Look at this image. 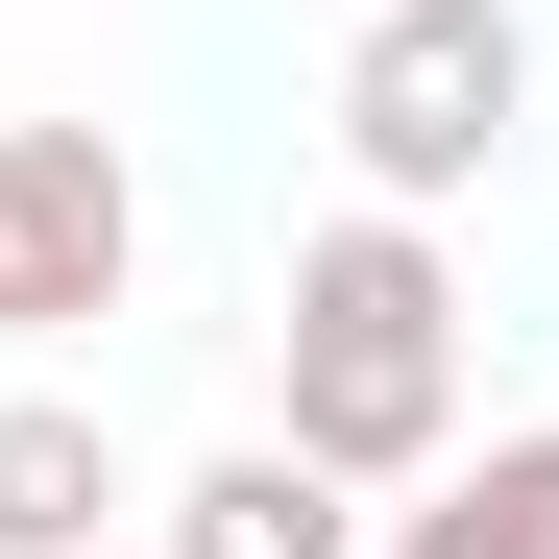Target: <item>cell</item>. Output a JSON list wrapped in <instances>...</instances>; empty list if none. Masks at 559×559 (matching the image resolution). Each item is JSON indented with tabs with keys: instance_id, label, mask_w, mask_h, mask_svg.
<instances>
[{
	"instance_id": "1",
	"label": "cell",
	"mask_w": 559,
	"mask_h": 559,
	"mask_svg": "<svg viewBox=\"0 0 559 559\" xmlns=\"http://www.w3.org/2000/svg\"><path fill=\"white\" fill-rule=\"evenodd\" d=\"M267 341H293V414H267L293 462H341V487H438L462 462V293H438V243L390 195L293 243V317Z\"/></svg>"
},
{
	"instance_id": "2",
	"label": "cell",
	"mask_w": 559,
	"mask_h": 559,
	"mask_svg": "<svg viewBox=\"0 0 559 559\" xmlns=\"http://www.w3.org/2000/svg\"><path fill=\"white\" fill-rule=\"evenodd\" d=\"M511 122H535V25H511V0H365V49H341V170H365L390 219L487 195Z\"/></svg>"
},
{
	"instance_id": "3",
	"label": "cell",
	"mask_w": 559,
	"mask_h": 559,
	"mask_svg": "<svg viewBox=\"0 0 559 559\" xmlns=\"http://www.w3.org/2000/svg\"><path fill=\"white\" fill-rule=\"evenodd\" d=\"M122 267H146L122 146H98V122H0V341H73V317H122Z\"/></svg>"
},
{
	"instance_id": "4",
	"label": "cell",
	"mask_w": 559,
	"mask_h": 559,
	"mask_svg": "<svg viewBox=\"0 0 559 559\" xmlns=\"http://www.w3.org/2000/svg\"><path fill=\"white\" fill-rule=\"evenodd\" d=\"M170 559H365V487L293 438H219L195 487H170Z\"/></svg>"
},
{
	"instance_id": "5",
	"label": "cell",
	"mask_w": 559,
	"mask_h": 559,
	"mask_svg": "<svg viewBox=\"0 0 559 559\" xmlns=\"http://www.w3.org/2000/svg\"><path fill=\"white\" fill-rule=\"evenodd\" d=\"M98 511H122V462H98V414H0V559H98Z\"/></svg>"
},
{
	"instance_id": "6",
	"label": "cell",
	"mask_w": 559,
	"mask_h": 559,
	"mask_svg": "<svg viewBox=\"0 0 559 559\" xmlns=\"http://www.w3.org/2000/svg\"><path fill=\"white\" fill-rule=\"evenodd\" d=\"M390 559H559V438L438 462V511H390Z\"/></svg>"
}]
</instances>
